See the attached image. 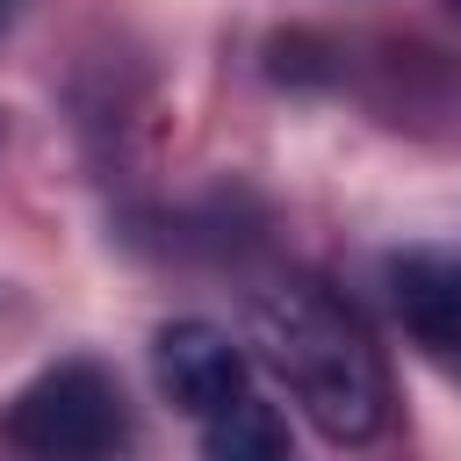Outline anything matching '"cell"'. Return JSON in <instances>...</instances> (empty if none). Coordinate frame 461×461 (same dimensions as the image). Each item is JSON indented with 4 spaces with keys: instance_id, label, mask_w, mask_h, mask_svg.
I'll return each mask as SVG.
<instances>
[{
    "instance_id": "obj_7",
    "label": "cell",
    "mask_w": 461,
    "mask_h": 461,
    "mask_svg": "<svg viewBox=\"0 0 461 461\" xmlns=\"http://www.w3.org/2000/svg\"><path fill=\"white\" fill-rule=\"evenodd\" d=\"M454 14H461V0H454Z\"/></svg>"
},
{
    "instance_id": "obj_6",
    "label": "cell",
    "mask_w": 461,
    "mask_h": 461,
    "mask_svg": "<svg viewBox=\"0 0 461 461\" xmlns=\"http://www.w3.org/2000/svg\"><path fill=\"white\" fill-rule=\"evenodd\" d=\"M7 22H14V0H0V36H7Z\"/></svg>"
},
{
    "instance_id": "obj_2",
    "label": "cell",
    "mask_w": 461,
    "mask_h": 461,
    "mask_svg": "<svg viewBox=\"0 0 461 461\" xmlns=\"http://www.w3.org/2000/svg\"><path fill=\"white\" fill-rule=\"evenodd\" d=\"M0 439L29 461H115L130 439L122 382L101 360H50L7 396Z\"/></svg>"
},
{
    "instance_id": "obj_4",
    "label": "cell",
    "mask_w": 461,
    "mask_h": 461,
    "mask_svg": "<svg viewBox=\"0 0 461 461\" xmlns=\"http://www.w3.org/2000/svg\"><path fill=\"white\" fill-rule=\"evenodd\" d=\"M389 295L403 331L461 367V252H396L389 259Z\"/></svg>"
},
{
    "instance_id": "obj_1",
    "label": "cell",
    "mask_w": 461,
    "mask_h": 461,
    "mask_svg": "<svg viewBox=\"0 0 461 461\" xmlns=\"http://www.w3.org/2000/svg\"><path fill=\"white\" fill-rule=\"evenodd\" d=\"M252 339L259 360L288 382V396L303 403V418L353 447L375 439L389 418V367L367 339V324L324 288V281H274L252 295Z\"/></svg>"
},
{
    "instance_id": "obj_5",
    "label": "cell",
    "mask_w": 461,
    "mask_h": 461,
    "mask_svg": "<svg viewBox=\"0 0 461 461\" xmlns=\"http://www.w3.org/2000/svg\"><path fill=\"white\" fill-rule=\"evenodd\" d=\"M202 454H209V461H295L288 418H281L259 389H245L230 411L202 418Z\"/></svg>"
},
{
    "instance_id": "obj_3",
    "label": "cell",
    "mask_w": 461,
    "mask_h": 461,
    "mask_svg": "<svg viewBox=\"0 0 461 461\" xmlns=\"http://www.w3.org/2000/svg\"><path fill=\"white\" fill-rule=\"evenodd\" d=\"M151 375H158V389L202 425V418L230 411V403L252 389V353H245L230 331H216V324H202V317H180V324H158V339H151Z\"/></svg>"
}]
</instances>
